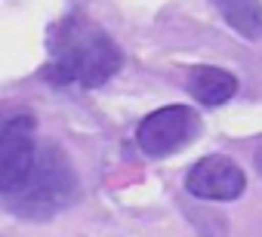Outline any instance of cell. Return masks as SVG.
<instances>
[{"mask_svg": "<svg viewBox=\"0 0 262 237\" xmlns=\"http://www.w3.org/2000/svg\"><path fill=\"white\" fill-rule=\"evenodd\" d=\"M198 114L185 105H167L155 114H148L136 130V142L148 157H164L179 151L185 142L194 139L198 133Z\"/></svg>", "mask_w": 262, "mask_h": 237, "instance_id": "277c9868", "label": "cell"}, {"mask_svg": "<svg viewBox=\"0 0 262 237\" xmlns=\"http://www.w3.org/2000/svg\"><path fill=\"white\" fill-rule=\"evenodd\" d=\"M256 170H259V176H262V148L256 151Z\"/></svg>", "mask_w": 262, "mask_h": 237, "instance_id": "ba28073f", "label": "cell"}, {"mask_svg": "<svg viewBox=\"0 0 262 237\" xmlns=\"http://www.w3.org/2000/svg\"><path fill=\"white\" fill-rule=\"evenodd\" d=\"M74 191H77V176H74L68 157L56 145H47L34 154L25 179L16 188L4 191V200L16 216L50 219L71 203Z\"/></svg>", "mask_w": 262, "mask_h": 237, "instance_id": "7a4b0ae2", "label": "cell"}, {"mask_svg": "<svg viewBox=\"0 0 262 237\" xmlns=\"http://www.w3.org/2000/svg\"><path fill=\"white\" fill-rule=\"evenodd\" d=\"M185 188H188V194H194L201 200H234L244 194L247 179H244V170L231 157L210 154L188 170Z\"/></svg>", "mask_w": 262, "mask_h": 237, "instance_id": "5b68a950", "label": "cell"}, {"mask_svg": "<svg viewBox=\"0 0 262 237\" xmlns=\"http://www.w3.org/2000/svg\"><path fill=\"white\" fill-rule=\"evenodd\" d=\"M234 89H237L234 74H228L222 68H198L188 77V92L201 105H222L234 96Z\"/></svg>", "mask_w": 262, "mask_h": 237, "instance_id": "8992f818", "label": "cell"}, {"mask_svg": "<svg viewBox=\"0 0 262 237\" xmlns=\"http://www.w3.org/2000/svg\"><path fill=\"white\" fill-rule=\"evenodd\" d=\"M34 154V117L19 108H0V191H10L25 179Z\"/></svg>", "mask_w": 262, "mask_h": 237, "instance_id": "3957f363", "label": "cell"}, {"mask_svg": "<svg viewBox=\"0 0 262 237\" xmlns=\"http://www.w3.org/2000/svg\"><path fill=\"white\" fill-rule=\"evenodd\" d=\"M222 19L244 37H262V0H216Z\"/></svg>", "mask_w": 262, "mask_h": 237, "instance_id": "52a82bcc", "label": "cell"}, {"mask_svg": "<svg viewBox=\"0 0 262 237\" xmlns=\"http://www.w3.org/2000/svg\"><path fill=\"white\" fill-rule=\"evenodd\" d=\"M120 65L123 53L111 40V34L83 16H71L50 34V65L43 74L59 86L80 83L93 89L111 80Z\"/></svg>", "mask_w": 262, "mask_h": 237, "instance_id": "6da1fadb", "label": "cell"}]
</instances>
